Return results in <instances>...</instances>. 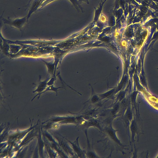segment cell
I'll return each instance as SVG.
<instances>
[{
	"label": "cell",
	"instance_id": "1",
	"mask_svg": "<svg viewBox=\"0 0 158 158\" xmlns=\"http://www.w3.org/2000/svg\"><path fill=\"white\" fill-rule=\"evenodd\" d=\"M157 157V158H158V155L157 156V157Z\"/></svg>",
	"mask_w": 158,
	"mask_h": 158
}]
</instances>
